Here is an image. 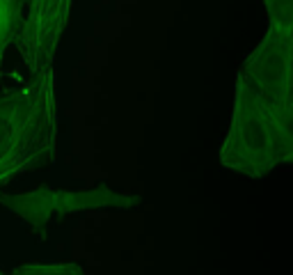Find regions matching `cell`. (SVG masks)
Returning <instances> with one entry per match:
<instances>
[{"instance_id":"obj_1","label":"cell","mask_w":293,"mask_h":275,"mask_svg":"<svg viewBox=\"0 0 293 275\" xmlns=\"http://www.w3.org/2000/svg\"><path fill=\"white\" fill-rule=\"evenodd\" d=\"M58 89L55 64L19 87L0 81V188L25 172H35L55 161L58 154Z\"/></svg>"},{"instance_id":"obj_5","label":"cell","mask_w":293,"mask_h":275,"mask_svg":"<svg viewBox=\"0 0 293 275\" xmlns=\"http://www.w3.org/2000/svg\"><path fill=\"white\" fill-rule=\"evenodd\" d=\"M71 5L74 0H30L23 30L14 42L28 74H37L55 64V55L69 25Z\"/></svg>"},{"instance_id":"obj_7","label":"cell","mask_w":293,"mask_h":275,"mask_svg":"<svg viewBox=\"0 0 293 275\" xmlns=\"http://www.w3.org/2000/svg\"><path fill=\"white\" fill-rule=\"evenodd\" d=\"M12 275H85V268L78 261H55V264H21L12 268Z\"/></svg>"},{"instance_id":"obj_3","label":"cell","mask_w":293,"mask_h":275,"mask_svg":"<svg viewBox=\"0 0 293 275\" xmlns=\"http://www.w3.org/2000/svg\"><path fill=\"white\" fill-rule=\"evenodd\" d=\"M140 204H142V195L119 193L108 186L105 181H98L97 186L85 188V190L51 188L48 184H41V186L23 190V193H7L0 188V207L14 213L19 220H23L39 241L48 238V227L53 220L64 223V218L71 213L103 211V209L128 211Z\"/></svg>"},{"instance_id":"obj_4","label":"cell","mask_w":293,"mask_h":275,"mask_svg":"<svg viewBox=\"0 0 293 275\" xmlns=\"http://www.w3.org/2000/svg\"><path fill=\"white\" fill-rule=\"evenodd\" d=\"M236 74L284 124L293 127V25L268 23Z\"/></svg>"},{"instance_id":"obj_8","label":"cell","mask_w":293,"mask_h":275,"mask_svg":"<svg viewBox=\"0 0 293 275\" xmlns=\"http://www.w3.org/2000/svg\"><path fill=\"white\" fill-rule=\"evenodd\" d=\"M268 14V23L293 25V0H261Z\"/></svg>"},{"instance_id":"obj_2","label":"cell","mask_w":293,"mask_h":275,"mask_svg":"<svg viewBox=\"0 0 293 275\" xmlns=\"http://www.w3.org/2000/svg\"><path fill=\"white\" fill-rule=\"evenodd\" d=\"M293 161V127L284 124L241 76L234 78L229 127L218 147V163L248 179H266Z\"/></svg>"},{"instance_id":"obj_9","label":"cell","mask_w":293,"mask_h":275,"mask_svg":"<svg viewBox=\"0 0 293 275\" xmlns=\"http://www.w3.org/2000/svg\"><path fill=\"white\" fill-rule=\"evenodd\" d=\"M0 275H2V268H0Z\"/></svg>"},{"instance_id":"obj_6","label":"cell","mask_w":293,"mask_h":275,"mask_svg":"<svg viewBox=\"0 0 293 275\" xmlns=\"http://www.w3.org/2000/svg\"><path fill=\"white\" fill-rule=\"evenodd\" d=\"M28 5L30 0H0V78L5 69V55L23 30Z\"/></svg>"}]
</instances>
